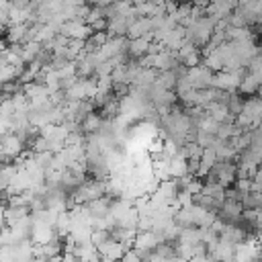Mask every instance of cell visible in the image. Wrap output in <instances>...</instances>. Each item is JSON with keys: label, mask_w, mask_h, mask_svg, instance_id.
Here are the masks:
<instances>
[{"label": "cell", "mask_w": 262, "mask_h": 262, "mask_svg": "<svg viewBox=\"0 0 262 262\" xmlns=\"http://www.w3.org/2000/svg\"><path fill=\"white\" fill-rule=\"evenodd\" d=\"M0 151L6 154V156L14 162L18 156H23V151H25V141H23L16 133H8V135H4V137L0 139Z\"/></svg>", "instance_id": "obj_1"}, {"label": "cell", "mask_w": 262, "mask_h": 262, "mask_svg": "<svg viewBox=\"0 0 262 262\" xmlns=\"http://www.w3.org/2000/svg\"><path fill=\"white\" fill-rule=\"evenodd\" d=\"M96 250H98V256H100V258L111 260V262H119V260L125 256V252L131 250V248H127V246H123V244H119V242H115V239H108V242H104L102 246H98Z\"/></svg>", "instance_id": "obj_2"}, {"label": "cell", "mask_w": 262, "mask_h": 262, "mask_svg": "<svg viewBox=\"0 0 262 262\" xmlns=\"http://www.w3.org/2000/svg\"><path fill=\"white\" fill-rule=\"evenodd\" d=\"M55 235H57L55 227H51V225H47V223H35L33 235H31V244H35V246H45V244H49Z\"/></svg>", "instance_id": "obj_3"}, {"label": "cell", "mask_w": 262, "mask_h": 262, "mask_svg": "<svg viewBox=\"0 0 262 262\" xmlns=\"http://www.w3.org/2000/svg\"><path fill=\"white\" fill-rule=\"evenodd\" d=\"M27 31H29V25H10V27H6L4 41L8 45H25Z\"/></svg>", "instance_id": "obj_4"}, {"label": "cell", "mask_w": 262, "mask_h": 262, "mask_svg": "<svg viewBox=\"0 0 262 262\" xmlns=\"http://www.w3.org/2000/svg\"><path fill=\"white\" fill-rule=\"evenodd\" d=\"M154 27H151V18H145V16H139L131 27H129V33H127V39H141L145 37L147 33H151Z\"/></svg>", "instance_id": "obj_5"}, {"label": "cell", "mask_w": 262, "mask_h": 262, "mask_svg": "<svg viewBox=\"0 0 262 262\" xmlns=\"http://www.w3.org/2000/svg\"><path fill=\"white\" fill-rule=\"evenodd\" d=\"M158 235L154 231H137L135 235V242H133V248L135 250H147V252H154L156 246H158Z\"/></svg>", "instance_id": "obj_6"}, {"label": "cell", "mask_w": 262, "mask_h": 262, "mask_svg": "<svg viewBox=\"0 0 262 262\" xmlns=\"http://www.w3.org/2000/svg\"><path fill=\"white\" fill-rule=\"evenodd\" d=\"M170 176H172V180H180V178L188 176V160L182 154H178L170 160Z\"/></svg>", "instance_id": "obj_7"}, {"label": "cell", "mask_w": 262, "mask_h": 262, "mask_svg": "<svg viewBox=\"0 0 262 262\" xmlns=\"http://www.w3.org/2000/svg\"><path fill=\"white\" fill-rule=\"evenodd\" d=\"M135 235H137L135 229H127V227H121V225L111 227V239H115V242H119V244H123V246H127V248L133 246Z\"/></svg>", "instance_id": "obj_8"}, {"label": "cell", "mask_w": 262, "mask_h": 262, "mask_svg": "<svg viewBox=\"0 0 262 262\" xmlns=\"http://www.w3.org/2000/svg\"><path fill=\"white\" fill-rule=\"evenodd\" d=\"M149 43H151V41H147L145 37H141V39H131V41H129V47H127V55H129L131 59H141V57H145V55H147V49H149Z\"/></svg>", "instance_id": "obj_9"}, {"label": "cell", "mask_w": 262, "mask_h": 262, "mask_svg": "<svg viewBox=\"0 0 262 262\" xmlns=\"http://www.w3.org/2000/svg\"><path fill=\"white\" fill-rule=\"evenodd\" d=\"M102 117L98 115V113H90L82 123H80V131L82 133H88V135H96L98 131H100V127H102Z\"/></svg>", "instance_id": "obj_10"}, {"label": "cell", "mask_w": 262, "mask_h": 262, "mask_svg": "<svg viewBox=\"0 0 262 262\" xmlns=\"http://www.w3.org/2000/svg\"><path fill=\"white\" fill-rule=\"evenodd\" d=\"M41 51H43V45L37 43V41H31V43H25V45H23L20 57H23V61L29 66V63H33V61L41 55Z\"/></svg>", "instance_id": "obj_11"}, {"label": "cell", "mask_w": 262, "mask_h": 262, "mask_svg": "<svg viewBox=\"0 0 262 262\" xmlns=\"http://www.w3.org/2000/svg\"><path fill=\"white\" fill-rule=\"evenodd\" d=\"M176 82H178V76H176L172 70H170V72H158L154 86H158V88H162V90H172V92H174Z\"/></svg>", "instance_id": "obj_12"}, {"label": "cell", "mask_w": 262, "mask_h": 262, "mask_svg": "<svg viewBox=\"0 0 262 262\" xmlns=\"http://www.w3.org/2000/svg\"><path fill=\"white\" fill-rule=\"evenodd\" d=\"M203 151H205V149H203L196 141H186V143L182 145V149H180V154H182L188 162H201Z\"/></svg>", "instance_id": "obj_13"}, {"label": "cell", "mask_w": 262, "mask_h": 262, "mask_svg": "<svg viewBox=\"0 0 262 262\" xmlns=\"http://www.w3.org/2000/svg\"><path fill=\"white\" fill-rule=\"evenodd\" d=\"M242 205L244 209H250V211H260L262 209V192H256V190H250L242 196Z\"/></svg>", "instance_id": "obj_14"}, {"label": "cell", "mask_w": 262, "mask_h": 262, "mask_svg": "<svg viewBox=\"0 0 262 262\" xmlns=\"http://www.w3.org/2000/svg\"><path fill=\"white\" fill-rule=\"evenodd\" d=\"M244 98L242 96H237L235 92L231 94V98H229V104H227V111H229V115H242V111H244Z\"/></svg>", "instance_id": "obj_15"}, {"label": "cell", "mask_w": 262, "mask_h": 262, "mask_svg": "<svg viewBox=\"0 0 262 262\" xmlns=\"http://www.w3.org/2000/svg\"><path fill=\"white\" fill-rule=\"evenodd\" d=\"M108 239H111V231H106V229H92L90 244H92L94 248L102 246V244H104V242H108Z\"/></svg>", "instance_id": "obj_16"}, {"label": "cell", "mask_w": 262, "mask_h": 262, "mask_svg": "<svg viewBox=\"0 0 262 262\" xmlns=\"http://www.w3.org/2000/svg\"><path fill=\"white\" fill-rule=\"evenodd\" d=\"M119 262H141V258H139V256H137V252L131 248V250H127V252H125V256H123Z\"/></svg>", "instance_id": "obj_17"}, {"label": "cell", "mask_w": 262, "mask_h": 262, "mask_svg": "<svg viewBox=\"0 0 262 262\" xmlns=\"http://www.w3.org/2000/svg\"><path fill=\"white\" fill-rule=\"evenodd\" d=\"M61 262H80V260H78L74 254H66V252H63V254H61Z\"/></svg>", "instance_id": "obj_18"}, {"label": "cell", "mask_w": 262, "mask_h": 262, "mask_svg": "<svg viewBox=\"0 0 262 262\" xmlns=\"http://www.w3.org/2000/svg\"><path fill=\"white\" fill-rule=\"evenodd\" d=\"M258 92H260V96H262V86H260V90H258Z\"/></svg>", "instance_id": "obj_19"}]
</instances>
